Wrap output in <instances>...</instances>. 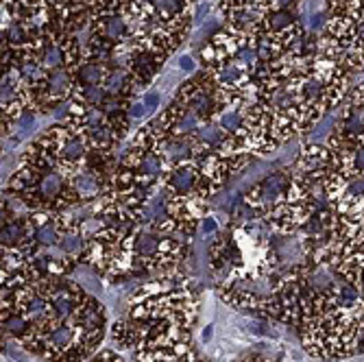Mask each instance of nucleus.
Masks as SVG:
<instances>
[{
    "mask_svg": "<svg viewBox=\"0 0 364 362\" xmlns=\"http://www.w3.org/2000/svg\"><path fill=\"white\" fill-rule=\"evenodd\" d=\"M214 14L220 24H242L249 26L253 20V3L251 0H214Z\"/></svg>",
    "mask_w": 364,
    "mask_h": 362,
    "instance_id": "obj_6",
    "label": "nucleus"
},
{
    "mask_svg": "<svg viewBox=\"0 0 364 362\" xmlns=\"http://www.w3.org/2000/svg\"><path fill=\"white\" fill-rule=\"evenodd\" d=\"M81 210H22L3 196L0 275L70 277L85 267L96 218Z\"/></svg>",
    "mask_w": 364,
    "mask_h": 362,
    "instance_id": "obj_2",
    "label": "nucleus"
},
{
    "mask_svg": "<svg viewBox=\"0 0 364 362\" xmlns=\"http://www.w3.org/2000/svg\"><path fill=\"white\" fill-rule=\"evenodd\" d=\"M129 325L136 336L131 362H210L196 349L194 330L190 327L177 323L134 325L131 321Z\"/></svg>",
    "mask_w": 364,
    "mask_h": 362,
    "instance_id": "obj_5",
    "label": "nucleus"
},
{
    "mask_svg": "<svg viewBox=\"0 0 364 362\" xmlns=\"http://www.w3.org/2000/svg\"><path fill=\"white\" fill-rule=\"evenodd\" d=\"M127 353H122V351H118L116 347H101L98 349L87 362H127V358H124Z\"/></svg>",
    "mask_w": 364,
    "mask_h": 362,
    "instance_id": "obj_7",
    "label": "nucleus"
},
{
    "mask_svg": "<svg viewBox=\"0 0 364 362\" xmlns=\"http://www.w3.org/2000/svg\"><path fill=\"white\" fill-rule=\"evenodd\" d=\"M3 336L44 362H87L109 336L105 304L70 277L0 275Z\"/></svg>",
    "mask_w": 364,
    "mask_h": 362,
    "instance_id": "obj_1",
    "label": "nucleus"
},
{
    "mask_svg": "<svg viewBox=\"0 0 364 362\" xmlns=\"http://www.w3.org/2000/svg\"><path fill=\"white\" fill-rule=\"evenodd\" d=\"M87 164L90 151L59 120L24 142L3 196L22 210H83L77 179Z\"/></svg>",
    "mask_w": 364,
    "mask_h": 362,
    "instance_id": "obj_3",
    "label": "nucleus"
},
{
    "mask_svg": "<svg viewBox=\"0 0 364 362\" xmlns=\"http://www.w3.org/2000/svg\"><path fill=\"white\" fill-rule=\"evenodd\" d=\"M238 362H277V360H273V358L267 356V353H247V356H242Z\"/></svg>",
    "mask_w": 364,
    "mask_h": 362,
    "instance_id": "obj_8",
    "label": "nucleus"
},
{
    "mask_svg": "<svg viewBox=\"0 0 364 362\" xmlns=\"http://www.w3.org/2000/svg\"><path fill=\"white\" fill-rule=\"evenodd\" d=\"M198 312H201V284L183 265L142 280L124 297L120 316L134 325L177 323L194 330Z\"/></svg>",
    "mask_w": 364,
    "mask_h": 362,
    "instance_id": "obj_4",
    "label": "nucleus"
}]
</instances>
